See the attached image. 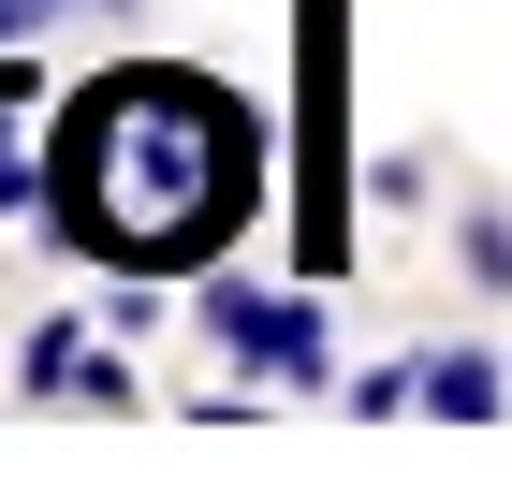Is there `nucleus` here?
<instances>
[{
	"instance_id": "obj_4",
	"label": "nucleus",
	"mask_w": 512,
	"mask_h": 497,
	"mask_svg": "<svg viewBox=\"0 0 512 497\" xmlns=\"http://www.w3.org/2000/svg\"><path fill=\"white\" fill-rule=\"evenodd\" d=\"M454 278L469 293H512V205H469L454 220Z\"/></svg>"
},
{
	"instance_id": "obj_1",
	"label": "nucleus",
	"mask_w": 512,
	"mask_h": 497,
	"mask_svg": "<svg viewBox=\"0 0 512 497\" xmlns=\"http://www.w3.org/2000/svg\"><path fill=\"white\" fill-rule=\"evenodd\" d=\"M264 205V103L191 59H118L59 103V234L88 278H205Z\"/></svg>"
},
{
	"instance_id": "obj_2",
	"label": "nucleus",
	"mask_w": 512,
	"mask_h": 497,
	"mask_svg": "<svg viewBox=\"0 0 512 497\" xmlns=\"http://www.w3.org/2000/svg\"><path fill=\"white\" fill-rule=\"evenodd\" d=\"M191 322L235 351V366H264V381H322V366H337V307H322L308 264H293V278H220V264H205L191 278Z\"/></svg>"
},
{
	"instance_id": "obj_3",
	"label": "nucleus",
	"mask_w": 512,
	"mask_h": 497,
	"mask_svg": "<svg viewBox=\"0 0 512 497\" xmlns=\"http://www.w3.org/2000/svg\"><path fill=\"white\" fill-rule=\"evenodd\" d=\"M410 381H425L439 424H498V410H512V366H498V351H469V337H454V351H410Z\"/></svg>"
},
{
	"instance_id": "obj_5",
	"label": "nucleus",
	"mask_w": 512,
	"mask_h": 497,
	"mask_svg": "<svg viewBox=\"0 0 512 497\" xmlns=\"http://www.w3.org/2000/svg\"><path fill=\"white\" fill-rule=\"evenodd\" d=\"M59 30V0H0V44H44Z\"/></svg>"
}]
</instances>
